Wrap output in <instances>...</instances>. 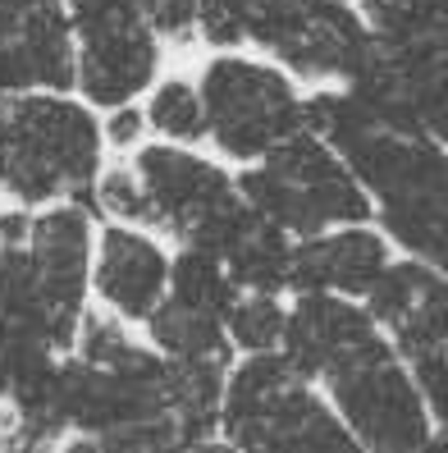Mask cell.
Here are the masks:
<instances>
[{
  "label": "cell",
  "instance_id": "obj_13",
  "mask_svg": "<svg viewBox=\"0 0 448 453\" xmlns=\"http://www.w3.org/2000/svg\"><path fill=\"white\" fill-rule=\"evenodd\" d=\"M28 252L42 284L50 288L65 311L83 316V284H87V206H50L46 216L28 220Z\"/></svg>",
  "mask_w": 448,
  "mask_h": 453
},
{
  "label": "cell",
  "instance_id": "obj_23",
  "mask_svg": "<svg viewBox=\"0 0 448 453\" xmlns=\"http://www.w3.org/2000/svg\"><path fill=\"white\" fill-rule=\"evenodd\" d=\"M128 5L151 23V33L165 37H188L197 19V0H128Z\"/></svg>",
  "mask_w": 448,
  "mask_h": 453
},
{
  "label": "cell",
  "instance_id": "obj_22",
  "mask_svg": "<svg viewBox=\"0 0 448 453\" xmlns=\"http://www.w3.org/2000/svg\"><path fill=\"white\" fill-rule=\"evenodd\" d=\"M416 115H421V128L430 138L448 142V65L430 69L421 78V92H416Z\"/></svg>",
  "mask_w": 448,
  "mask_h": 453
},
{
  "label": "cell",
  "instance_id": "obj_12",
  "mask_svg": "<svg viewBox=\"0 0 448 453\" xmlns=\"http://www.w3.org/2000/svg\"><path fill=\"white\" fill-rule=\"evenodd\" d=\"M384 265V243L366 229L311 234L302 248H293L288 284L302 293H366Z\"/></svg>",
  "mask_w": 448,
  "mask_h": 453
},
{
  "label": "cell",
  "instance_id": "obj_6",
  "mask_svg": "<svg viewBox=\"0 0 448 453\" xmlns=\"http://www.w3.org/2000/svg\"><path fill=\"white\" fill-rule=\"evenodd\" d=\"M321 380H330V394L357 444H371V449L430 444L421 389L412 385V376L399 366V357L380 334L353 349L344 362H334Z\"/></svg>",
  "mask_w": 448,
  "mask_h": 453
},
{
  "label": "cell",
  "instance_id": "obj_24",
  "mask_svg": "<svg viewBox=\"0 0 448 453\" xmlns=\"http://www.w3.org/2000/svg\"><path fill=\"white\" fill-rule=\"evenodd\" d=\"M138 133H142V115H138V111H128V105H124V111H115V119H110V142H115V147L133 142Z\"/></svg>",
  "mask_w": 448,
  "mask_h": 453
},
{
  "label": "cell",
  "instance_id": "obj_16",
  "mask_svg": "<svg viewBox=\"0 0 448 453\" xmlns=\"http://www.w3.org/2000/svg\"><path fill=\"white\" fill-rule=\"evenodd\" d=\"M151 321V339L165 349V357H229V334H224V316L210 307H193L183 298H161Z\"/></svg>",
  "mask_w": 448,
  "mask_h": 453
},
{
  "label": "cell",
  "instance_id": "obj_19",
  "mask_svg": "<svg viewBox=\"0 0 448 453\" xmlns=\"http://www.w3.org/2000/svg\"><path fill=\"white\" fill-rule=\"evenodd\" d=\"M284 321L288 316L279 311V303L270 298V293H252V298H233L224 326L233 334V343H243V349L261 353V349H275V343L284 339Z\"/></svg>",
  "mask_w": 448,
  "mask_h": 453
},
{
  "label": "cell",
  "instance_id": "obj_14",
  "mask_svg": "<svg viewBox=\"0 0 448 453\" xmlns=\"http://www.w3.org/2000/svg\"><path fill=\"white\" fill-rule=\"evenodd\" d=\"M165 284H170V265L147 234L119 229V225L105 234L101 261H96V288L119 316L147 321L156 303L165 298Z\"/></svg>",
  "mask_w": 448,
  "mask_h": 453
},
{
  "label": "cell",
  "instance_id": "obj_1",
  "mask_svg": "<svg viewBox=\"0 0 448 453\" xmlns=\"http://www.w3.org/2000/svg\"><path fill=\"white\" fill-rule=\"evenodd\" d=\"M197 23L216 46L256 42L307 78H353L376 46L344 0H197Z\"/></svg>",
  "mask_w": 448,
  "mask_h": 453
},
{
  "label": "cell",
  "instance_id": "obj_18",
  "mask_svg": "<svg viewBox=\"0 0 448 453\" xmlns=\"http://www.w3.org/2000/svg\"><path fill=\"white\" fill-rule=\"evenodd\" d=\"M233 288H239V284L229 280L224 261L210 257V252H201V248L183 243L178 261L170 265V293H174V298H183V303H193V307H210V311L229 316Z\"/></svg>",
  "mask_w": 448,
  "mask_h": 453
},
{
  "label": "cell",
  "instance_id": "obj_25",
  "mask_svg": "<svg viewBox=\"0 0 448 453\" xmlns=\"http://www.w3.org/2000/svg\"><path fill=\"white\" fill-rule=\"evenodd\" d=\"M28 238V220L23 216H0V243H23Z\"/></svg>",
  "mask_w": 448,
  "mask_h": 453
},
{
  "label": "cell",
  "instance_id": "obj_27",
  "mask_svg": "<svg viewBox=\"0 0 448 453\" xmlns=\"http://www.w3.org/2000/svg\"><path fill=\"white\" fill-rule=\"evenodd\" d=\"M0 421H5V417H0Z\"/></svg>",
  "mask_w": 448,
  "mask_h": 453
},
{
  "label": "cell",
  "instance_id": "obj_3",
  "mask_svg": "<svg viewBox=\"0 0 448 453\" xmlns=\"http://www.w3.org/2000/svg\"><path fill=\"white\" fill-rule=\"evenodd\" d=\"M224 435L243 449H353V431L307 389L288 353L261 349L224 380Z\"/></svg>",
  "mask_w": 448,
  "mask_h": 453
},
{
  "label": "cell",
  "instance_id": "obj_26",
  "mask_svg": "<svg viewBox=\"0 0 448 453\" xmlns=\"http://www.w3.org/2000/svg\"><path fill=\"white\" fill-rule=\"evenodd\" d=\"M5 142H10V111H5V101H0V174H5Z\"/></svg>",
  "mask_w": 448,
  "mask_h": 453
},
{
  "label": "cell",
  "instance_id": "obj_8",
  "mask_svg": "<svg viewBox=\"0 0 448 453\" xmlns=\"http://www.w3.org/2000/svg\"><path fill=\"white\" fill-rule=\"evenodd\" d=\"M78 83L101 105L133 101L156 73V33L128 0H69Z\"/></svg>",
  "mask_w": 448,
  "mask_h": 453
},
{
  "label": "cell",
  "instance_id": "obj_11",
  "mask_svg": "<svg viewBox=\"0 0 448 453\" xmlns=\"http://www.w3.org/2000/svg\"><path fill=\"white\" fill-rule=\"evenodd\" d=\"M78 321L83 316L65 311L50 288L42 284L33 252H28V238L23 243H0V330H14V334H28L46 349H65L78 334Z\"/></svg>",
  "mask_w": 448,
  "mask_h": 453
},
{
  "label": "cell",
  "instance_id": "obj_17",
  "mask_svg": "<svg viewBox=\"0 0 448 453\" xmlns=\"http://www.w3.org/2000/svg\"><path fill=\"white\" fill-rule=\"evenodd\" d=\"M224 271L233 284H243L252 293H275L288 284V271H293V248L279 225H270L266 216H256L243 238L224 252Z\"/></svg>",
  "mask_w": 448,
  "mask_h": 453
},
{
  "label": "cell",
  "instance_id": "obj_21",
  "mask_svg": "<svg viewBox=\"0 0 448 453\" xmlns=\"http://www.w3.org/2000/svg\"><path fill=\"white\" fill-rule=\"evenodd\" d=\"M96 202L110 211V216H119V220L147 225V193L138 183V170H110L101 179V188H96Z\"/></svg>",
  "mask_w": 448,
  "mask_h": 453
},
{
  "label": "cell",
  "instance_id": "obj_20",
  "mask_svg": "<svg viewBox=\"0 0 448 453\" xmlns=\"http://www.w3.org/2000/svg\"><path fill=\"white\" fill-rule=\"evenodd\" d=\"M151 124L170 133L178 142H193L206 133V111H201V96L188 83H165L151 101Z\"/></svg>",
  "mask_w": 448,
  "mask_h": 453
},
{
  "label": "cell",
  "instance_id": "obj_4",
  "mask_svg": "<svg viewBox=\"0 0 448 453\" xmlns=\"http://www.w3.org/2000/svg\"><path fill=\"white\" fill-rule=\"evenodd\" d=\"M10 111V142H5V179L10 193L23 202L78 197L96 179L101 133L96 119L65 96L23 92L5 101Z\"/></svg>",
  "mask_w": 448,
  "mask_h": 453
},
{
  "label": "cell",
  "instance_id": "obj_5",
  "mask_svg": "<svg viewBox=\"0 0 448 453\" xmlns=\"http://www.w3.org/2000/svg\"><path fill=\"white\" fill-rule=\"evenodd\" d=\"M133 170L147 193V225L170 229L188 248H201L220 261L256 220V211L243 202V193H233L229 179L193 151L147 147Z\"/></svg>",
  "mask_w": 448,
  "mask_h": 453
},
{
  "label": "cell",
  "instance_id": "obj_15",
  "mask_svg": "<svg viewBox=\"0 0 448 453\" xmlns=\"http://www.w3.org/2000/svg\"><path fill=\"white\" fill-rule=\"evenodd\" d=\"M170 362V408L178 421V444H206L224 403L220 357H165Z\"/></svg>",
  "mask_w": 448,
  "mask_h": 453
},
{
  "label": "cell",
  "instance_id": "obj_2",
  "mask_svg": "<svg viewBox=\"0 0 448 453\" xmlns=\"http://www.w3.org/2000/svg\"><path fill=\"white\" fill-rule=\"evenodd\" d=\"M239 193L256 216H266L284 234H302V238L371 216V202H366L357 174L338 165L334 147H325L307 128L270 147L266 161L239 179Z\"/></svg>",
  "mask_w": 448,
  "mask_h": 453
},
{
  "label": "cell",
  "instance_id": "obj_9",
  "mask_svg": "<svg viewBox=\"0 0 448 453\" xmlns=\"http://www.w3.org/2000/svg\"><path fill=\"white\" fill-rule=\"evenodd\" d=\"M69 83L73 37L65 0H0V92Z\"/></svg>",
  "mask_w": 448,
  "mask_h": 453
},
{
  "label": "cell",
  "instance_id": "obj_10",
  "mask_svg": "<svg viewBox=\"0 0 448 453\" xmlns=\"http://www.w3.org/2000/svg\"><path fill=\"white\" fill-rule=\"evenodd\" d=\"M371 316L399 334L403 353L421 357L448 343V275H435L430 265H384L376 284L366 288Z\"/></svg>",
  "mask_w": 448,
  "mask_h": 453
},
{
  "label": "cell",
  "instance_id": "obj_7",
  "mask_svg": "<svg viewBox=\"0 0 448 453\" xmlns=\"http://www.w3.org/2000/svg\"><path fill=\"white\" fill-rule=\"evenodd\" d=\"M201 111L206 133L220 142V151L239 156V161H256L302 128V101L288 88V78L233 56L206 69Z\"/></svg>",
  "mask_w": 448,
  "mask_h": 453
}]
</instances>
